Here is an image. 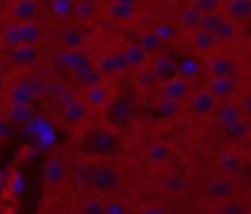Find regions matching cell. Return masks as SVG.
<instances>
[{"mask_svg":"<svg viewBox=\"0 0 251 214\" xmlns=\"http://www.w3.org/2000/svg\"><path fill=\"white\" fill-rule=\"evenodd\" d=\"M80 151L86 157H98V159L116 157L122 151V139L114 128H96L82 137Z\"/></svg>","mask_w":251,"mask_h":214,"instance_id":"obj_1","label":"cell"},{"mask_svg":"<svg viewBox=\"0 0 251 214\" xmlns=\"http://www.w3.org/2000/svg\"><path fill=\"white\" fill-rule=\"evenodd\" d=\"M43 37V29L37 22H12L2 31V43L14 45H37Z\"/></svg>","mask_w":251,"mask_h":214,"instance_id":"obj_2","label":"cell"},{"mask_svg":"<svg viewBox=\"0 0 251 214\" xmlns=\"http://www.w3.org/2000/svg\"><path fill=\"white\" fill-rule=\"evenodd\" d=\"M120 185H122V175L116 167L100 163L90 169L88 187L96 196H112L114 192H118Z\"/></svg>","mask_w":251,"mask_h":214,"instance_id":"obj_3","label":"cell"},{"mask_svg":"<svg viewBox=\"0 0 251 214\" xmlns=\"http://www.w3.org/2000/svg\"><path fill=\"white\" fill-rule=\"evenodd\" d=\"M6 59L10 65L20 67V69H31L39 63L41 59V51L37 45H14L8 47L6 51Z\"/></svg>","mask_w":251,"mask_h":214,"instance_id":"obj_4","label":"cell"},{"mask_svg":"<svg viewBox=\"0 0 251 214\" xmlns=\"http://www.w3.org/2000/svg\"><path fill=\"white\" fill-rule=\"evenodd\" d=\"M104 110L108 112V122L112 124L114 130L127 126L129 120H131V116H133V106H131V102L126 96L112 98Z\"/></svg>","mask_w":251,"mask_h":214,"instance_id":"obj_5","label":"cell"},{"mask_svg":"<svg viewBox=\"0 0 251 214\" xmlns=\"http://www.w3.org/2000/svg\"><path fill=\"white\" fill-rule=\"evenodd\" d=\"M96 69L102 73V77H116V75L126 73L129 69V65H127L124 49H116V51H110V53H104L102 57H98Z\"/></svg>","mask_w":251,"mask_h":214,"instance_id":"obj_6","label":"cell"},{"mask_svg":"<svg viewBox=\"0 0 251 214\" xmlns=\"http://www.w3.org/2000/svg\"><path fill=\"white\" fill-rule=\"evenodd\" d=\"M67 179L65 159L61 155H51L43 163V185L47 188H59Z\"/></svg>","mask_w":251,"mask_h":214,"instance_id":"obj_7","label":"cell"},{"mask_svg":"<svg viewBox=\"0 0 251 214\" xmlns=\"http://www.w3.org/2000/svg\"><path fill=\"white\" fill-rule=\"evenodd\" d=\"M149 65H151L149 71L153 73L155 80L161 82V84H165V82H169V80H173V79L178 77V63H175L169 55L159 53V55H155L149 61Z\"/></svg>","mask_w":251,"mask_h":214,"instance_id":"obj_8","label":"cell"},{"mask_svg":"<svg viewBox=\"0 0 251 214\" xmlns=\"http://www.w3.org/2000/svg\"><path fill=\"white\" fill-rule=\"evenodd\" d=\"M55 63H57L61 69H67V71L75 73V71H78L80 67H84V65L90 63V55H88L82 47H73V49L65 47L63 51H59V53L55 55Z\"/></svg>","mask_w":251,"mask_h":214,"instance_id":"obj_9","label":"cell"},{"mask_svg":"<svg viewBox=\"0 0 251 214\" xmlns=\"http://www.w3.org/2000/svg\"><path fill=\"white\" fill-rule=\"evenodd\" d=\"M86 106L90 110H104L108 106V102L112 100V92H110V86L106 82H96V84H90V86H84L82 90V96H80Z\"/></svg>","mask_w":251,"mask_h":214,"instance_id":"obj_10","label":"cell"},{"mask_svg":"<svg viewBox=\"0 0 251 214\" xmlns=\"http://www.w3.org/2000/svg\"><path fill=\"white\" fill-rule=\"evenodd\" d=\"M92 110L86 106V102L82 98H71L65 106H63V122L71 128H78L84 124V120L88 118Z\"/></svg>","mask_w":251,"mask_h":214,"instance_id":"obj_11","label":"cell"},{"mask_svg":"<svg viewBox=\"0 0 251 214\" xmlns=\"http://www.w3.org/2000/svg\"><path fill=\"white\" fill-rule=\"evenodd\" d=\"M204 192H206V198L216 200V202H222V200H226V198L235 196V183H233L227 175H226V177H218V179H212V181L206 185Z\"/></svg>","mask_w":251,"mask_h":214,"instance_id":"obj_12","label":"cell"},{"mask_svg":"<svg viewBox=\"0 0 251 214\" xmlns=\"http://www.w3.org/2000/svg\"><path fill=\"white\" fill-rule=\"evenodd\" d=\"M41 14L37 0H14L10 6V16L14 22H37Z\"/></svg>","mask_w":251,"mask_h":214,"instance_id":"obj_13","label":"cell"},{"mask_svg":"<svg viewBox=\"0 0 251 214\" xmlns=\"http://www.w3.org/2000/svg\"><path fill=\"white\" fill-rule=\"evenodd\" d=\"M106 16L112 22L127 24L137 16V6H129V4H124V2H118V0H110L106 4Z\"/></svg>","mask_w":251,"mask_h":214,"instance_id":"obj_14","label":"cell"},{"mask_svg":"<svg viewBox=\"0 0 251 214\" xmlns=\"http://www.w3.org/2000/svg\"><path fill=\"white\" fill-rule=\"evenodd\" d=\"M216 106H218V98L206 88V90H200L196 92L192 98H190V110L198 116H208L212 112H216Z\"/></svg>","mask_w":251,"mask_h":214,"instance_id":"obj_15","label":"cell"},{"mask_svg":"<svg viewBox=\"0 0 251 214\" xmlns=\"http://www.w3.org/2000/svg\"><path fill=\"white\" fill-rule=\"evenodd\" d=\"M6 98L10 104H27V106H33V102L37 100V94L24 82H14L8 90H6Z\"/></svg>","mask_w":251,"mask_h":214,"instance_id":"obj_16","label":"cell"},{"mask_svg":"<svg viewBox=\"0 0 251 214\" xmlns=\"http://www.w3.org/2000/svg\"><path fill=\"white\" fill-rule=\"evenodd\" d=\"M188 94H190V86H188V80L182 77H176L163 84V98H167L171 102H180V100L188 98Z\"/></svg>","mask_w":251,"mask_h":214,"instance_id":"obj_17","label":"cell"},{"mask_svg":"<svg viewBox=\"0 0 251 214\" xmlns=\"http://www.w3.org/2000/svg\"><path fill=\"white\" fill-rule=\"evenodd\" d=\"M124 53H126V59H127L129 69H133V71H141V69H145V67L149 65V61H151V55H149L139 43H131V45H127V47L124 49Z\"/></svg>","mask_w":251,"mask_h":214,"instance_id":"obj_18","label":"cell"},{"mask_svg":"<svg viewBox=\"0 0 251 214\" xmlns=\"http://www.w3.org/2000/svg\"><path fill=\"white\" fill-rule=\"evenodd\" d=\"M6 118L14 126H25L33 118V106L27 104H10L6 110Z\"/></svg>","mask_w":251,"mask_h":214,"instance_id":"obj_19","label":"cell"},{"mask_svg":"<svg viewBox=\"0 0 251 214\" xmlns=\"http://www.w3.org/2000/svg\"><path fill=\"white\" fill-rule=\"evenodd\" d=\"M233 80L229 77H212L210 84H208V90L216 96V98H227L233 94Z\"/></svg>","mask_w":251,"mask_h":214,"instance_id":"obj_20","label":"cell"},{"mask_svg":"<svg viewBox=\"0 0 251 214\" xmlns=\"http://www.w3.org/2000/svg\"><path fill=\"white\" fill-rule=\"evenodd\" d=\"M216 112H218V124L222 126V130L241 120V110L235 104H224V106L216 108Z\"/></svg>","mask_w":251,"mask_h":214,"instance_id":"obj_21","label":"cell"},{"mask_svg":"<svg viewBox=\"0 0 251 214\" xmlns=\"http://www.w3.org/2000/svg\"><path fill=\"white\" fill-rule=\"evenodd\" d=\"M218 167H220V171H222L224 175L229 177V175H235V173L241 171L243 161H241V157L235 155V153H224V155L218 157Z\"/></svg>","mask_w":251,"mask_h":214,"instance_id":"obj_22","label":"cell"},{"mask_svg":"<svg viewBox=\"0 0 251 214\" xmlns=\"http://www.w3.org/2000/svg\"><path fill=\"white\" fill-rule=\"evenodd\" d=\"M73 75H75V79H76L78 82H82L84 86H90V84H96V82L102 80V73H100V71L96 69V65H92V63L80 67V69L75 71Z\"/></svg>","mask_w":251,"mask_h":214,"instance_id":"obj_23","label":"cell"},{"mask_svg":"<svg viewBox=\"0 0 251 214\" xmlns=\"http://www.w3.org/2000/svg\"><path fill=\"white\" fill-rule=\"evenodd\" d=\"M226 12L231 20H243L251 16V0H227Z\"/></svg>","mask_w":251,"mask_h":214,"instance_id":"obj_24","label":"cell"},{"mask_svg":"<svg viewBox=\"0 0 251 214\" xmlns=\"http://www.w3.org/2000/svg\"><path fill=\"white\" fill-rule=\"evenodd\" d=\"M233 69H235L233 61L227 57H214L208 63V71L212 77H229L233 73Z\"/></svg>","mask_w":251,"mask_h":214,"instance_id":"obj_25","label":"cell"},{"mask_svg":"<svg viewBox=\"0 0 251 214\" xmlns=\"http://www.w3.org/2000/svg\"><path fill=\"white\" fill-rule=\"evenodd\" d=\"M200 22H202V14L196 8H192V6L184 8L180 12V16H178V26L184 27V29H190V31L198 29L200 27Z\"/></svg>","mask_w":251,"mask_h":214,"instance_id":"obj_26","label":"cell"},{"mask_svg":"<svg viewBox=\"0 0 251 214\" xmlns=\"http://www.w3.org/2000/svg\"><path fill=\"white\" fill-rule=\"evenodd\" d=\"M247 212H249V204L233 196L218 202V210H216V214H247Z\"/></svg>","mask_w":251,"mask_h":214,"instance_id":"obj_27","label":"cell"},{"mask_svg":"<svg viewBox=\"0 0 251 214\" xmlns=\"http://www.w3.org/2000/svg\"><path fill=\"white\" fill-rule=\"evenodd\" d=\"M169 157H171V147L167 143L157 141V143H151L149 149H147V159L155 165H161V163L169 161Z\"/></svg>","mask_w":251,"mask_h":214,"instance_id":"obj_28","label":"cell"},{"mask_svg":"<svg viewBox=\"0 0 251 214\" xmlns=\"http://www.w3.org/2000/svg\"><path fill=\"white\" fill-rule=\"evenodd\" d=\"M216 41H218V39L214 37V33H212V31L202 29V27L194 29L192 43L196 45V49H200V51H208V49H212V47L216 45Z\"/></svg>","mask_w":251,"mask_h":214,"instance_id":"obj_29","label":"cell"},{"mask_svg":"<svg viewBox=\"0 0 251 214\" xmlns=\"http://www.w3.org/2000/svg\"><path fill=\"white\" fill-rule=\"evenodd\" d=\"M61 41H63L65 47L73 49V47H82L84 37H82V33L78 31V27L69 26V27H63V29H61Z\"/></svg>","mask_w":251,"mask_h":214,"instance_id":"obj_30","label":"cell"},{"mask_svg":"<svg viewBox=\"0 0 251 214\" xmlns=\"http://www.w3.org/2000/svg\"><path fill=\"white\" fill-rule=\"evenodd\" d=\"M96 14V2H88V0H76L73 4V18L78 20H90Z\"/></svg>","mask_w":251,"mask_h":214,"instance_id":"obj_31","label":"cell"},{"mask_svg":"<svg viewBox=\"0 0 251 214\" xmlns=\"http://www.w3.org/2000/svg\"><path fill=\"white\" fill-rule=\"evenodd\" d=\"M153 33H155L163 43H167V41H173V39L176 37L178 27H176L173 22H159V24L153 27Z\"/></svg>","mask_w":251,"mask_h":214,"instance_id":"obj_32","label":"cell"},{"mask_svg":"<svg viewBox=\"0 0 251 214\" xmlns=\"http://www.w3.org/2000/svg\"><path fill=\"white\" fill-rule=\"evenodd\" d=\"M137 43H139L149 55L161 51V47H163V41H161L153 31H143V33L137 37Z\"/></svg>","mask_w":251,"mask_h":214,"instance_id":"obj_33","label":"cell"},{"mask_svg":"<svg viewBox=\"0 0 251 214\" xmlns=\"http://www.w3.org/2000/svg\"><path fill=\"white\" fill-rule=\"evenodd\" d=\"M214 37L218 39V41H229V39H233V35H235V29H233V24H231V20H227V18H222L220 22H218V26L214 27Z\"/></svg>","mask_w":251,"mask_h":214,"instance_id":"obj_34","label":"cell"},{"mask_svg":"<svg viewBox=\"0 0 251 214\" xmlns=\"http://www.w3.org/2000/svg\"><path fill=\"white\" fill-rule=\"evenodd\" d=\"M78 214H104V200L100 196H90L80 204Z\"/></svg>","mask_w":251,"mask_h":214,"instance_id":"obj_35","label":"cell"},{"mask_svg":"<svg viewBox=\"0 0 251 214\" xmlns=\"http://www.w3.org/2000/svg\"><path fill=\"white\" fill-rule=\"evenodd\" d=\"M200 73V65L194 61V59H182L178 63V77L190 80L192 77H196Z\"/></svg>","mask_w":251,"mask_h":214,"instance_id":"obj_36","label":"cell"},{"mask_svg":"<svg viewBox=\"0 0 251 214\" xmlns=\"http://www.w3.org/2000/svg\"><path fill=\"white\" fill-rule=\"evenodd\" d=\"M104 214H127V204L120 198L108 196L104 200Z\"/></svg>","mask_w":251,"mask_h":214,"instance_id":"obj_37","label":"cell"},{"mask_svg":"<svg viewBox=\"0 0 251 214\" xmlns=\"http://www.w3.org/2000/svg\"><path fill=\"white\" fill-rule=\"evenodd\" d=\"M220 6H222V0H192V8H196L202 16L218 12Z\"/></svg>","mask_w":251,"mask_h":214,"instance_id":"obj_38","label":"cell"},{"mask_svg":"<svg viewBox=\"0 0 251 214\" xmlns=\"http://www.w3.org/2000/svg\"><path fill=\"white\" fill-rule=\"evenodd\" d=\"M249 128H251V126H247V124H243V122L239 120V122H235V124H231V126L224 128V132H226V135H227V137H231V139H239V137L247 135Z\"/></svg>","mask_w":251,"mask_h":214,"instance_id":"obj_39","label":"cell"},{"mask_svg":"<svg viewBox=\"0 0 251 214\" xmlns=\"http://www.w3.org/2000/svg\"><path fill=\"white\" fill-rule=\"evenodd\" d=\"M53 12L61 20L73 18V4L71 2H57V0H53Z\"/></svg>","mask_w":251,"mask_h":214,"instance_id":"obj_40","label":"cell"},{"mask_svg":"<svg viewBox=\"0 0 251 214\" xmlns=\"http://www.w3.org/2000/svg\"><path fill=\"white\" fill-rule=\"evenodd\" d=\"M24 82L37 94V98L39 96H43L45 94V90H47V82L43 80V79H39V77H27V79H24Z\"/></svg>","mask_w":251,"mask_h":214,"instance_id":"obj_41","label":"cell"},{"mask_svg":"<svg viewBox=\"0 0 251 214\" xmlns=\"http://www.w3.org/2000/svg\"><path fill=\"white\" fill-rule=\"evenodd\" d=\"M14 124L4 116V118H0V141H6V139H10L12 135H14Z\"/></svg>","mask_w":251,"mask_h":214,"instance_id":"obj_42","label":"cell"},{"mask_svg":"<svg viewBox=\"0 0 251 214\" xmlns=\"http://www.w3.org/2000/svg\"><path fill=\"white\" fill-rule=\"evenodd\" d=\"M184 185H186V183H184V179H182L180 175H169V177H167V188L173 190V192L182 190Z\"/></svg>","mask_w":251,"mask_h":214,"instance_id":"obj_43","label":"cell"},{"mask_svg":"<svg viewBox=\"0 0 251 214\" xmlns=\"http://www.w3.org/2000/svg\"><path fill=\"white\" fill-rule=\"evenodd\" d=\"M139 214H169L161 204H149V206H145Z\"/></svg>","mask_w":251,"mask_h":214,"instance_id":"obj_44","label":"cell"},{"mask_svg":"<svg viewBox=\"0 0 251 214\" xmlns=\"http://www.w3.org/2000/svg\"><path fill=\"white\" fill-rule=\"evenodd\" d=\"M239 110H241V114H243V116L251 118V94H249V96H245V98L241 100V106H239Z\"/></svg>","mask_w":251,"mask_h":214,"instance_id":"obj_45","label":"cell"},{"mask_svg":"<svg viewBox=\"0 0 251 214\" xmlns=\"http://www.w3.org/2000/svg\"><path fill=\"white\" fill-rule=\"evenodd\" d=\"M118 2H124V4H129V6H137L139 0H118Z\"/></svg>","mask_w":251,"mask_h":214,"instance_id":"obj_46","label":"cell"},{"mask_svg":"<svg viewBox=\"0 0 251 214\" xmlns=\"http://www.w3.org/2000/svg\"><path fill=\"white\" fill-rule=\"evenodd\" d=\"M2 92H4V77L0 75V94H2Z\"/></svg>","mask_w":251,"mask_h":214,"instance_id":"obj_47","label":"cell"},{"mask_svg":"<svg viewBox=\"0 0 251 214\" xmlns=\"http://www.w3.org/2000/svg\"><path fill=\"white\" fill-rule=\"evenodd\" d=\"M57 2H71V4H75L76 0H57Z\"/></svg>","mask_w":251,"mask_h":214,"instance_id":"obj_48","label":"cell"},{"mask_svg":"<svg viewBox=\"0 0 251 214\" xmlns=\"http://www.w3.org/2000/svg\"><path fill=\"white\" fill-rule=\"evenodd\" d=\"M88 2H96V4H98V0H88Z\"/></svg>","mask_w":251,"mask_h":214,"instance_id":"obj_49","label":"cell"},{"mask_svg":"<svg viewBox=\"0 0 251 214\" xmlns=\"http://www.w3.org/2000/svg\"><path fill=\"white\" fill-rule=\"evenodd\" d=\"M249 212H251V202H249Z\"/></svg>","mask_w":251,"mask_h":214,"instance_id":"obj_50","label":"cell"},{"mask_svg":"<svg viewBox=\"0 0 251 214\" xmlns=\"http://www.w3.org/2000/svg\"><path fill=\"white\" fill-rule=\"evenodd\" d=\"M0 118H2V110H0Z\"/></svg>","mask_w":251,"mask_h":214,"instance_id":"obj_51","label":"cell"}]
</instances>
